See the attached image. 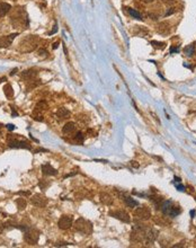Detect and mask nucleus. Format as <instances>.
<instances>
[{"label":"nucleus","instance_id":"nucleus-25","mask_svg":"<svg viewBox=\"0 0 196 248\" xmlns=\"http://www.w3.org/2000/svg\"><path fill=\"white\" fill-rule=\"evenodd\" d=\"M16 204H17V207H18L19 210L25 209V207H26V205H27V203H26V200H24V198H17V200H16Z\"/></svg>","mask_w":196,"mask_h":248},{"label":"nucleus","instance_id":"nucleus-27","mask_svg":"<svg viewBox=\"0 0 196 248\" xmlns=\"http://www.w3.org/2000/svg\"><path fill=\"white\" fill-rule=\"evenodd\" d=\"M74 140L77 141V142H83V140H85V136L81 132H77L76 135H74Z\"/></svg>","mask_w":196,"mask_h":248},{"label":"nucleus","instance_id":"nucleus-36","mask_svg":"<svg viewBox=\"0 0 196 248\" xmlns=\"http://www.w3.org/2000/svg\"><path fill=\"white\" fill-rule=\"evenodd\" d=\"M131 165L133 166V167H135V168H139V164H136V161H132Z\"/></svg>","mask_w":196,"mask_h":248},{"label":"nucleus","instance_id":"nucleus-9","mask_svg":"<svg viewBox=\"0 0 196 248\" xmlns=\"http://www.w3.org/2000/svg\"><path fill=\"white\" fill-rule=\"evenodd\" d=\"M159 236V231L155 229V228H151V229H149L148 231H146V234H145V244H148V245H151V244H153L155 241V239L158 238Z\"/></svg>","mask_w":196,"mask_h":248},{"label":"nucleus","instance_id":"nucleus-28","mask_svg":"<svg viewBox=\"0 0 196 248\" xmlns=\"http://www.w3.org/2000/svg\"><path fill=\"white\" fill-rule=\"evenodd\" d=\"M50 185V183H47V182H45L44 179H42L41 182H40V187H41L42 189H45L47 186Z\"/></svg>","mask_w":196,"mask_h":248},{"label":"nucleus","instance_id":"nucleus-20","mask_svg":"<svg viewBox=\"0 0 196 248\" xmlns=\"http://www.w3.org/2000/svg\"><path fill=\"white\" fill-rule=\"evenodd\" d=\"M124 202H125V204L127 205L129 207H135L138 205V201L134 200V198H132V197H124Z\"/></svg>","mask_w":196,"mask_h":248},{"label":"nucleus","instance_id":"nucleus-16","mask_svg":"<svg viewBox=\"0 0 196 248\" xmlns=\"http://www.w3.org/2000/svg\"><path fill=\"white\" fill-rule=\"evenodd\" d=\"M56 116L60 118V120H65L70 116V112L69 110H67L65 107H60L58 111H56Z\"/></svg>","mask_w":196,"mask_h":248},{"label":"nucleus","instance_id":"nucleus-35","mask_svg":"<svg viewBox=\"0 0 196 248\" xmlns=\"http://www.w3.org/2000/svg\"><path fill=\"white\" fill-rule=\"evenodd\" d=\"M56 31H58V27H56V24H55V26H54V28L52 30L50 33H49V35H52V34H54V33H56Z\"/></svg>","mask_w":196,"mask_h":248},{"label":"nucleus","instance_id":"nucleus-42","mask_svg":"<svg viewBox=\"0 0 196 248\" xmlns=\"http://www.w3.org/2000/svg\"><path fill=\"white\" fill-rule=\"evenodd\" d=\"M190 216L194 218V216H195V211H190Z\"/></svg>","mask_w":196,"mask_h":248},{"label":"nucleus","instance_id":"nucleus-23","mask_svg":"<svg viewBox=\"0 0 196 248\" xmlns=\"http://www.w3.org/2000/svg\"><path fill=\"white\" fill-rule=\"evenodd\" d=\"M184 52H185V54L187 56H192V55L195 53V45H194V44H190V45L186 46L185 49H184Z\"/></svg>","mask_w":196,"mask_h":248},{"label":"nucleus","instance_id":"nucleus-11","mask_svg":"<svg viewBox=\"0 0 196 248\" xmlns=\"http://www.w3.org/2000/svg\"><path fill=\"white\" fill-rule=\"evenodd\" d=\"M42 173L46 176H52V175H56L58 170L55 168H53L50 164H45V165H42Z\"/></svg>","mask_w":196,"mask_h":248},{"label":"nucleus","instance_id":"nucleus-3","mask_svg":"<svg viewBox=\"0 0 196 248\" xmlns=\"http://www.w3.org/2000/svg\"><path fill=\"white\" fill-rule=\"evenodd\" d=\"M74 229L83 234H89L91 232V223L86 221L83 218H79L74 222Z\"/></svg>","mask_w":196,"mask_h":248},{"label":"nucleus","instance_id":"nucleus-8","mask_svg":"<svg viewBox=\"0 0 196 248\" xmlns=\"http://www.w3.org/2000/svg\"><path fill=\"white\" fill-rule=\"evenodd\" d=\"M109 214L113 218H116V219H118V220H121V221H123V222H126V223H129V222L131 221V218L129 216V213L125 212V211H122V210L111 211Z\"/></svg>","mask_w":196,"mask_h":248},{"label":"nucleus","instance_id":"nucleus-32","mask_svg":"<svg viewBox=\"0 0 196 248\" xmlns=\"http://www.w3.org/2000/svg\"><path fill=\"white\" fill-rule=\"evenodd\" d=\"M175 12V9L174 8H169L168 10H167V12H166V16H169V15H173Z\"/></svg>","mask_w":196,"mask_h":248},{"label":"nucleus","instance_id":"nucleus-43","mask_svg":"<svg viewBox=\"0 0 196 248\" xmlns=\"http://www.w3.org/2000/svg\"><path fill=\"white\" fill-rule=\"evenodd\" d=\"M175 180H176V182H179V183H180V178H178L177 176L175 177Z\"/></svg>","mask_w":196,"mask_h":248},{"label":"nucleus","instance_id":"nucleus-38","mask_svg":"<svg viewBox=\"0 0 196 248\" xmlns=\"http://www.w3.org/2000/svg\"><path fill=\"white\" fill-rule=\"evenodd\" d=\"M142 2H144V3H150V2H153L155 0H141Z\"/></svg>","mask_w":196,"mask_h":248},{"label":"nucleus","instance_id":"nucleus-14","mask_svg":"<svg viewBox=\"0 0 196 248\" xmlns=\"http://www.w3.org/2000/svg\"><path fill=\"white\" fill-rule=\"evenodd\" d=\"M157 31L158 33H160V34H168L169 32H170V25H169V23H167V21H162V23H160L158 26H157Z\"/></svg>","mask_w":196,"mask_h":248},{"label":"nucleus","instance_id":"nucleus-18","mask_svg":"<svg viewBox=\"0 0 196 248\" xmlns=\"http://www.w3.org/2000/svg\"><path fill=\"white\" fill-rule=\"evenodd\" d=\"M74 130H76V124L73 123V122H68L63 126V129H62L63 133H71Z\"/></svg>","mask_w":196,"mask_h":248},{"label":"nucleus","instance_id":"nucleus-39","mask_svg":"<svg viewBox=\"0 0 196 248\" xmlns=\"http://www.w3.org/2000/svg\"><path fill=\"white\" fill-rule=\"evenodd\" d=\"M58 45H59V42H55V43L53 44V49H54V50L58 49Z\"/></svg>","mask_w":196,"mask_h":248},{"label":"nucleus","instance_id":"nucleus-44","mask_svg":"<svg viewBox=\"0 0 196 248\" xmlns=\"http://www.w3.org/2000/svg\"><path fill=\"white\" fill-rule=\"evenodd\" d=\"M5 80H6V78H5V77H3V78H1V79H0V83H3Z\"/></svg>","mask_w":196,"mask_h":248},{"label":"nucleus","instance_id":"nucleus-31","mask_svg":"<svg viewBox=\"0 0 196 248\" xmlns=\"http://www.w3.org/2000/svg\"><path fill=\"white\" fill-rule=\"evenodd\" d=\"M18 195H24V196H30L31 195V193L27 191V192H25V191H21V192H18Z\"/></svg>","mask_w":196,"mask_h":248},{"label":"nucleus","instance_id":"nucleus-30","mask_svg":"<svg viewBox=\"0 0 196 248\" xmlns=\"http://www.w3.org/2000/svg\"><path fill=\"white\" fill-rule=\"evenodd\" d=\"M161 2H164L166 5H173V3H175L176 0H160Z\"/></svg>","mask_w":196,"mask_h":248},{"label":"nucleus","instance_id":"nucleus-41","mask_svg":"<svg viewBox=\"0 0 196 248\" xmlns=\"http://www.w3.org/2000/svg\"><path fill=\"white\" fill-rule=\"evenodd\" d=\"M16 71H18V69H14V70H12V71L10 72V74H11V76H14V74L16 73Z\"/></svg>","mask_w":196,"mask_h":248},{"label":"nucleus","instance_id":"nucleus-5","mask_svg":"<svg viewBox=\"0 0 196 248\" xmlns=\"http://www.w3.org/2000/svg\"><path fill=\"white\" fill-rule=\"evenodd\" d=\"M24 238H25L26 242H28V244H31V245H35V244L39 241L40 235H39V231H36L35 229L28 228V229L25 231Z\"/></svg>","mask_w":196,"mask_h":248},{"label":"nucleus","instance_id":"nucleus-34","mask_svg":"<svg viewBox=\"0 0 196 248\" xmlns=\"http://www.w3.org/2000/svg\"><path fill=\"white\" fill-rule=\"evenodd\" d=\"M177 189H178V191H180V192H184V191H185V187L180 184V185L177 186Z\"/></svg>","mask_w":196,"mask_h":248},{"label":"nucleus","instance_id":"nucleus-22","mask_svg":"<svg viewBox=\"0 0 196 248\" xmlns=\"http://www.w3.org/2000/svg\"><path fill=\"white\" fill-rule=\"evenodd\" d=\"M127 9V11H129V14L132 16V17H134V18H136V19H143L142 18V15L139 12L138 10H135V9H133V8H126Z\"/></svg>","mask_w":196,"mask_h":248},{"label":"nucleus","instance_id":"nucleus-37","mask_svg":"<svg viewBox=\"0 0 196 248\" xmlns=\"http://www.w3.org/2000/svg\"><path fill=\"white\" fill-rule=\"evenodd\" d=\"M173 52H179V49H176V48H171V49H170V53H173Z\"/></svg>","mask_w":196,"mask_h":248},{"label":"nucleus","instance_id":"nucleus-19","mask_svg":"<svg viewBox=\"0 0 196 248\" xmlns=\"http://www.w3.org/2000/svg\"><path fill=\"white\" fill-rule=\"evenodd\" d=\"M161 211H162V213H165V214H169V211H170V209H171V201H165L162 204H161Z\"/></svg>","mask_w":196,"mask_h":248},{"label":"nucleus","instance_id":"nucleus-13","mask_svg":"<svg viewBox=\"0 0 196 248\" xmlns=\"http://www.w3.org/2000/svg\"><path fill=\"white\" fill-rule=\"evenodd\" d=\"M36 74H37V72L34 69H30V70H25L24 72L21 73V77L30 83L32 80H34V78L36 77Z\"/></svg>","mask_w":196,"mask_h":248},{"label":"nucleus","instance_id":"nucleus-17","mask_svg":"<svg viewBox=\"0 0 196 248\" xmlns=\"http://www.w3.org/2000/svg\"><path fill=\"white\" fill-rule=\"evenodd\" d=\"M47 108H49L47 103H46L45 101H41V102H39L37 105H36V107H35V112H36V113H40V112H43V111H46Z\"/></svg>","mask_w":196,"mask_h":248},{"label":"nucleus","instance_id":"nucleus-12","mask_svg":"<svg viewBox=\"0 0 196 248\" xmlns=\"http://www.w3.org/2000/svg\"><path fill=\"white\" fill-rule=\"evenodd\" d=\"M99 198H100V202L105 204V205H112L114 202V198L112 197L111 194H108V193H100V195H99Z\"/></svg>","mask_w":196,"mask_h":248},{"label":"nucleus","instance_id":"nucleus-33","mask_svg":"<svg viewBox=\"0 0 196 248\" xmlns=\"http://www.w3.org/2000/svg\"><path fill=\"white\" fill-rule=\"evenodd\" d=\"M6 127H7L9 131H12V130L15 129V125H14V124H7V125H6Z\"/></svg>","mask_w":196,"mask_h":248},{"label":"nucleus","instance_id":"nucleus-24","mask_svg":"<svg viewBox=\"0 0 196 248\" xmlns=\"http://www.w3.org/2000/svg\"><path fill=\"white\" fill-rule=\"evenodd\" d=\"M151 45L158 49V50H164L166 48V43L165 42H158V41H151Z\"/></svg>","mask_w":196,"mask_h":248},{"label":"nucleus","instance_id":"nucleus-40","mask_svg":"<svg viewBox=\"0 0 196 248\" xmlns=\"http://www.w3.org/2000/svg\"><path fill=\"white\" fill-rule=\"evenodd\" d=\"M12 115H14V116H16V115H18V113H17V112L15 111V108H14V107H12Z\"/></svg>","mask_w":196,"mask_h":248},{"label":"nucleus","instance_id":"nucleus-7","mask_svg":"<svg viewBox=\"0 0 196 248\" xmlns=\"http://www.w3.org/2000/svg\"><path fill=\"white\" fill-rule=\"evenodd\" d=\"M31 201L32 204L37 207H46V204H47V198L44 196V195H42V194H35V195H33Z\"/></svg>","mask_w":196,"mask_h":248},{"label":"nucleus","instance_id":"nucleus-15","mask_svg":"<svg viewBox=\"0 0 196 248\" xmlns=\"http://www.w3.org/2000/svg\"><path fill=\"white\" fill-rule=\"evenodd\" d=\"M11 9V6L7 2H0V18L5 17Z\"/></svg>","mask_w":196,"mask_h":248},{"label":"nucleus","instance_id":"nucleus-10","mask_svg":"<svg viewBox=\"0 0 196 248\" xmlns=\"http://www.w3.org/2000/svg\"><path fill=\"white\" fill-rule=\"evenodd\" d=\"M18 36L17 33H14V34H10V35H5V36H1L0 37V48L5 49V48H8L10 46L12 41L15 40V37Z\"/></svg>","mask_w":196,"mask_h":248},{"label":"nucleus","instance_id":"nucleus-1","mask_svg":"<svg viewBox=\"0 0 196 248\" xmlns=\"http://www.w3.org/2000/svg\"><path fill=\"white\" fill-rule=\"evenodd\" d=\"M145 227L141 226V225H135L132 228V232H131V240L135 241V242H141L143 241L145 238Z\"/></svg>","mask_w":196,"mask_h":248},{"label":"nucleus","instance_id":"nucleus-2","mask_svg":"<svg viewBox=\"0 0 196 248\" xmlns=\"http://www.w3.org/2000/svg\"><path fill=\"white\" fill-rule=\"evenodd\" d=\"M8 145L10 148H23V149H28L31 150L32 145L26 140H18L16 135H9L8 136Z\"/></svg>","mask_w":196,"mask_h":248},{"label":"nucleus","instance_id":"nucleus-26","mask_svg":"<svg viewBox=\"0 0 196 248\" xmlns=\"http://www.w3.org/2000/svg\"><path fill=\"white\" fill-rule=\"evenodd\" d=\"M180 207H171L170 209V211H169V216L170 217H176V216H178L179 213H180Z\"/></svg>","mask_w":196,"mask_h":248},{"label":"nucleus","instance_id":"nucleus-6","mask_svg":"<svg viewBox=\"0 0 196 248\" xmlns=\"http://www.w3.org/2000/svg\"><path fill=\"white\" fill-rule=\"evenodd\" d=\"M72 221H73L72 216H62L59 219V221H58V226L62 230H67V229H69V228L72 226Z\"/></svg>","mask_w":196,"mask_h":248},{"label":"nucleus","instance_id":"nucleus-21","mask_svg":"<svg viewBox=\"0 0 196 248\" xmlns=\"http://www.w3.org/2000/svg\"><path fill=\"white\" fill-rule=\"evenodd\" d=\"M3 92H5V95L8 97V98H11L12 96H14V89H12V87H11L10 85H5V87H3Z\"/></svg>","mask_w":196,"mask_h":248},{"label":"nucleus","instance_id":"nucleus-29","mask_svg":"<svg viewBox=\"0 0 196 248\" xmlns=\"http://www.w3.org/2000/svg\"><path fill=\"white\" fill-rule=\"evenodd\" d=\"M39 53H40V55H41V56H44V58H46V56H47V51H46V50L41 49V50H39Z\"/></svg>","mask_w":196,"mask_h":248},{"label":"nucleus","instance_id":"nucleus-4","mask_svg":"<svg viewBox=\"0 0 196 248\" xmlns=\"http://www.w3.org/2000/svg\"><path fill=\"white\" fill-rule=\"evenodd\" d=\"M133 216L136 220L145 221V220H149L151 218V211L148 207H139L134 210Z\"/></svg>","mask_w":196,"mask_h":248}]
</instances>
